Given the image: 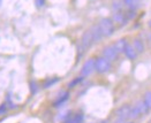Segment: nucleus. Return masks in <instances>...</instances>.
<instances>
[{"mask_svg": "<svg viewBox=\"0 0 151 123\" xmlns=\"http://www.w3.org/2000/svg\"><path fill=\"white\" fill-rule=\"evenodd\" d=\"M122 2L127 9H130V11H136L139 6V0H122Z\"/></svg>", "mask_w": 151, "mask_h": 123, "instance_id": "9d476101", "label": "nucleus"}, {"mask_svg": "<svg viewBox=\"0 0 151 123\" xmlns=\"http://www.w3.org/2000/svg\"><path fill=\"white\" fill-rule=\"evenodd\" d=\"M132 46L135 49V51H136L139 54L144 52V44H143V41H142L141 39H134Z\"/></svg>", "mask_w": 151, "mask_h": 123, "instance_id": "4468645a", "label": "nucleus"}, {"mask_svg": "<svg viewBox=\"0 0 151 123\" xmlns=\"http://www.w3.org/2000/svg\"><path fill=\"white\" fill-rule=\"evenodd\" d=\"M150 39H151V37H150Z\"/></svg>", "mask_w": 151, "mask_h": 123, "instance_id": "bb28decb", "label": "nucleus"}, {"mask_svg": "<svg viewBox=\"0 0 151 123\" xmlns=\"http://www.w3.org/2000/svg\"><path fill=\"white\" fill-rule=\"evenodd\" d=\"M141 116H142V114H141V112L139 111V108H137L136 106H133V107H132V112H130V119L135 120V119H139Z\"/></svg>", "mask_w": 151, "mask_h": 123, "instance_id": "a211bd4d", "label": "nucleus"}, {"mask_svg": "<svg viewBox=\"0 0 151 123\" xmlns=\"http://www.w3.org/2000/svg\"><path fill=\"white\" fill-rule=\"evenodd\" d=\"M6 112H7V104H6V102H2V104L0 105V116L5 115Z\"/></svg>", "mask_w": 151, "mask_h": 123, "instance_id": "4be33fe9", "label": "nucleus"}, {"mask_svg": "<svg viewBox=\"0 0 151 123\" xmlns=\"http://www.w3.org/2000/svg\"><path fill=\"white\" fill-rule=\"evenodd\" d=\"M118 55H119V53H118V51L115 49L114 45L106 46V47L103 49V56L106 58V59L110 60V61L116 60V59H118Z\"/></svg>", "mask_w": 151, "mask_h": 123, "instance_id": "39448f33", "label": "nucleus"}, {"mask_svg": "<svg viewBox=\"0 0 151 123\" xmlns=\"http://www.w3.org/2000/svg\"><path fill=\"white\" fill-rule=\"evenodd\" d=\"M95 43V40H93V37H92V34H91V31H90V29L87 30L83 35H82V38H81V44H80V49H81V52H82V54L87 51V49L92 45Z\"/></svg>", "mask_w": 151, "mask_h": 123, "instance_id": "f03ea898", "label": "nucleus"}, {"mask_svg": "<svg viewBox=\"0 0 151 123\" xmlns=\"http://www.w3.org/2000/svg\"><path fill=\"white\" fill-rule=\"evenodd\" d=\"M59 82V78L58 77H53V78H50V79H47L44 84H43V87L44 89H49V87H51V86H53L55 83H58Z\"/></svg>", "mask_w": 151, "mask_h": 123, "instance_id": "6ab92c4d", "label": "nucleus"}, {"mask_svg": "<svg viewBox=\"0 0 151 123\" xmlns=\"http://www.w3.org/2000/svg\"><path fill=\"white\" fill-rule=\"evenodd\" d=\"M125 5L122 1L120 0H114L113 4H112V8H113V12H122Z\"/></svg>", "mask_w": 151, "mask_h": 123, "instance_id": "f3484780", "label": "nucleus"}, {"mask_svg": "<svg viewBox=\"0 0 151 123\" xmlns=\"http://www.w3.org/2000/svg\"><path fill=\"white\" fill-rule=\"evenodd\" d=\"M30 90H31V93H32V94L37 93V91H38V85H37V83H36L35 81H32V82L30 83Z\"/></svg>", "mask_w": 151, "mask_h": 123, "instance_id": "412c9836", "label": "nucleus"}, {"mask_svg": "<svg viewBox=\"0 0 151 123\" xmlns=\"http://www.w3.org/2000/svg\"><path fill=\"white\" fill-rule=\"evenodd\" d=\"M68 99H69V92H63V94L53 102V107H60Z\"/></svg>", "mask_w": 151, "mask_h": 123, "instance_id": "f8f14e48", "label": "nucleus"}, {"mask_svg": "<svg viewBox=\"0 0 151 123\" xmlns=\"http://www.w3.org/2000/svg\"><path fill=\"white\" fill-rule=\"evenodd\" d=\"M90 31H91V34H92V37H93L95 43L101 41V39H103V37H104L103 34H101V28H99V25L98 24L92 25V26L90 28Z\"/></svg>", "mask_w": 151, "mask_h": 123, "instance_id": "0eeeda50", "label": "nucleus"}, {"mask_svg": "<svg viewBox=\"0 0 151 123\" xmlns=\"http://www.w3.org/2000/svg\"><path fill=\"white\" fill-rule=\"evenodd\" d=\"M130 112H132V106L124 105L116 111V117L120 121H126L127 119H130Z\"/></svg>", "mask_w": 151, "mask_h": 123, "instance_id": "423d86ee", "label": "nucleus"}, {"mask_svg": "<svg viewBox=\"0 0 151 123\" xmlns=\"http://www.w3.org/2000/svg\"><path fill=\"white\" fill-rule=\"evenodd\" d=\"M124 53H125V55L127 56V59H129V60H135L137 58V55H139V53L132 46V44H128V46L126 47Z\"/></svg>", "mask_w": 151, "mask_h": 123, "instance_id": "1a4fd4ad", "label": "nucleus"}, {"mask_svg": "<svg viewBox=\"0 0 151 123\" xmlns=\"http://www.w3.org/2000/svg\"><path fill=\"white\" fill-rule=\"evenodd\" d=\"M128 21L126 14L124 12H114L113 13V22L118 23L120 25L126 24V22Z\"/></svg>", "mask_w": 151, "mask_h": 123, "instance_id": "6e6552de", "label": "nucleus"}, {"mask_svg": "<svg viewBox=\"0 0 151 123\" xmlns=\"http://www.w3.org/2000/svg\"><path fill=\"white\" fill-rule=\"evenodd\" d=\"M98 25L101 28V31L104 37H110L114 34L115 28H114L113 20H111V19H101Z\"/></svg>", "mask_w": 151, "mask_h": 123, "instance_id": "f257e3e1", "label": "nucleus"}, {"mask_svg": "<svg viewBox=\"0 0 151 123\" xmlns=\"http://www.w3.org/2000/svg\"><path fill=\"white\" fill-rule=\"evenodd\" d=\"M111 61L107 60L106 58L101 56L96 59V72L99 73V74H105L107 73L110 69H111Z\"/></svg>", "mask_w": 151, "mask_h": 123, "instance_id": "7ed1b4c3", "label": "nucleus"}, {"mask_svg": "<svg viewBox=\"0 0 151 123\" xmlns=\"http://www.w3.org/2000/svg\"><path fill=\"white\" fill-rule=\"evenodd\" d=\"M149 26H150V28H151V20H150V21H149Z\"/></svg>", "mask_w": 151, "mask_h": 123, "instance_id": "b1692460", "label": "nucleus"}, {"mask_svg": "<svg viewBox=\"0 0 151 123\" xmlns=\"http://www.w3.org/2000/svg\"><path fill=\"white\" fill-rule=\"evenodd\" d=\"M83 79H84V76H78V77H75L73 81H70L69 83H68V89H74L75 86H77L78 84H81L82 82H83Z\"/></svg>", "mask_w": 151, "mask_h": 123, "instance_id": "dca6fc26", "label": "nucleus"}, {"mask_svg": "<svg viewBox=\"0 0 151 123\" xmlns=\"http://www.w3.org/2000/svg\"><path fill=\"white\" fill-rule=\"evenodd\" d=\"M95 70H96V59L95 58H90L83 63L82 69H81V75L87 77V76L92 74Z\"/></svg>", "mask_w": 151, "mask_h": 123, "instance_id": "20e7f679", "label": "nucleus"}, {"mask_svg": "<svg viewBox=\"0 0 151 123\" xmlns=\"http://www.w3.org/2000/svg\"><path fill=\"white\" fill-rule=\"evenodd\" d=\"M118 123H121V122H118Z\"/></svg>", "mask_w": 151, "mask_h": 123, "instance_id": "a878e982", "label": "nucleus"}, {"mask_svg": "<svg viewBox=\"0 0 151 123\" xmlns=\"http://www.w3.org/2000/svg\"><path fill=\"white\" fill-rule=\"evenodd\" d=\"M143 100H144V102L148 105V107L151 109V91H148V92L144 93Z\"/></svg>", "mask_w": 151, "mask_h": 123, "instance_id": "aec40b11", "label": "nucleus"}, {"mask_svg": "<svg viewBox=\"0 0 151 123\" xmlns=\"http://www.w3.org/2000/svg\"><path fill=\"white\" fill-rule=\"evenodd\" d=\"M128 123H133V122H128Z\"/></svg>", "mask_w": 151, "mask_h": 123, "instance_id": "393cba45", "label": "nucleus"}, {"mask_svg": "<svg viewBox=\"0 0 151 123\" xmlns=\"http://www.w3.org/2000/svg\"><path fill=\"white\" fill-rule=\"evenodd\" d=\"M83 122V115L82 114H76L73 117H68L63 123H82Z\"/></svg>", "mask_w": 151, "mask_h": 123, "instance_id": "2eb2a0df", "label": "nucleus"}, {"mask_svg": "<svg viewBox=\"0 0 151 123\" xmlns=\"http://www.w3.org/2000/svg\"><path fill=\"white\" fill-rule=\"evenodd\" d=\"M127 46H128V41H127L126 39H119V40L114 44V47L118 51L119 54H120V53H124Z\"/></svg>", "mask_w": 151, "mask_h": 123, "instance_id": "9b49d317", "label": "nucleus"}, {"mask_svg": "<svg viewBox=\"0 0 151 123\" xmlns=\"http://www.w3.org/2000/svg\"><path fill=\"white\" fill-rule=\"evenodd\" d=\"M35 4L37 7H43L45 5V0H35Z\"/></svg>", "mask_w": 151, "mask_h": 123, "instance_id": "5701e85b", "label": "nucleus"}, {"mask_svg": "<svg viewBox=\"0 0 151 123\" xmlns=\"http://www.w3.org/2000/svg\"><path fill=\"white\" fill-rule=\"evenodd\" d=\"M135 106L139 108V111L141 112V114L142 115H147L148 114V112L150 111V108L148 107V105L144 102V100H139L137 101L136 104H135Z\"/></svg>", "mask_w": 151, "mask_h": 123, "instance_id": "ddd939ff", "label": "nucleus"}]
</instances>
